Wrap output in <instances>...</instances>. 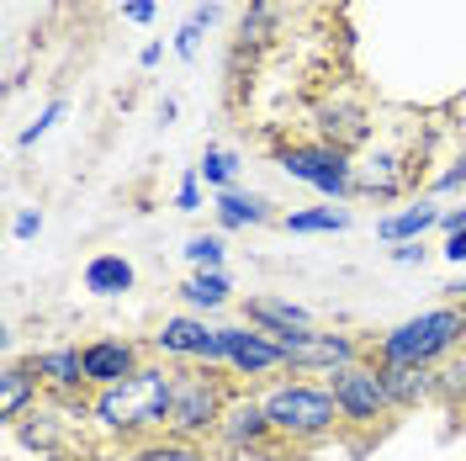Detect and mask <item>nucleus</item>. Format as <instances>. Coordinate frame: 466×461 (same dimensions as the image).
Returning <instances> with one entry per match:
<instances>
[{"mask_svg": "<svg viewBox=\"0 0 466 461\" xmlns=\"http://www.w3.org/2000/svg\"><path fill=\"white\" fill-rule=\"evenodd\" d=\"M43 398H48V393H43V382L27 372V361H11V366L0 372V419H5V430H16Z\"/></svg>", "mask_w": 466, "mask_h": 461, "instance_id": "obj_14", "label": "nucleus"}, {"mask_svg": "<svg viewBox=\"0 0 466 461\" xmlns=\"http://www.w3.org/2000/svg\"><path fill=\"white\" fill-rule=\"evenodd\" d=\"M381 366V361H377ZM381 382H387V398H392V414H408V408H424L440 398L435 372L424 366H381Z\"/></svg>", "mask_w": 466, "mask_h": 461, "instance_id": "obj_16", "label": "nucleus"}, {"mask_svg": "<svg viewBox=\"0 0 466 461\" xmlns=\"http://www.w3.org/2000/svg\"><path fill=\"white\" fill-rule=\"evenodd\" d=\"M466 229V207H451V212H440V233L451 239V233H461Z\"/></svg>", "mask_w": 466, "mask_h": 461, "instance_id": "obj_34", "label": "nucleus"}, {"mask_svg": "<svg viewBox=\"0 0 466 461\" xmlns=\"http://www.w3.org/2000/svg\"><path fill=\"white\" fill-rule=\"evenodd\" d=\"M228 276L223 271H191V282H180V302L191 308V313H218L223 302H228Z\"/></svg>", "mask_w": 466, "mask_h": 461, "instance_id": "obj_20", "label": "nucleus"}, {"mask_svg": "<svg viewBox=\"0 0 466 461\" xmlns=\"http://www.w3.org/2000/svg\"><path fill=\"white\" fill-rule=\"evenodd\" d=\"M58 117H64V101H48V107H43V117H37L32 128H22V149H32L37 138H48V128H54Z\"/></svg>", "mask_w": 466, "mask_h": 461, "instance_id": "obj_26", "label": "nucleus"}, {"mask_svg": "<svg viewBox=\"0 0 466 461\" xmlns=\"http://www.w3.org/2000/svg\"><path fill=\"white\" fill-rule=\"evenodd\" d=\"M408 186H413V154H403L392 144H366L355 154V197L387 202V197H398Z\"/></svg>", "mask_w": 466, "mask_h": 461, "instance_id": "obj_12", "label": "nucleus"}, {"mask_svg": "<svg viewBox=\"0 0 466 461\" xmlns=\"http://www.w3.org/2000/svg\"><path fill=\"white\" fill-rule=\"evenodd\" d=\"M445 302H466V282H456V287H445Z\"/></svg>", "mask_w": 466, "mask_h": 461, "instance_id": "obj_37", "label": "nucleus"}, {"mask_svg": "<svg viewBox=\"0 0 466 461\" xmlns=\"http://www.w3.org/2000/svg\"><path fill=\"white\" fill-rule=\"evenodd\" d=\"M27 372L43 382V393H48V398H86V393H90L86 361H80V345L32 350V355H27Z\"/></svg>", "mask_w": 466, "mask_h": 461, "instance_id": "obj_13", "label": "nucleus"}, {"mask_svg": "<svg viewBox=\"0 0 466 461\" xmlns=\"http://www.w3.org/2000/svg\"><path fill=\"white\" fill-rule=\"evenodd\" d=\"M392 260H398V265H424L430 250H424V239H413V244H392Z\"/></svg>", "mask_w": 466, "mask_h": 461, "instance_id": "obj_31", "label": "nucleus"}, {"mask_svg": "<svg viewBox=\"0 0 466 461\" xmlns=\"http://www.w3.org/2000/svg\"><path fill=\"white\" fill-rule=\"evenodd\" d=\"M170 398H175V366L165 361H148L138 376L116 382V387H101L90 393V425L106 446H138V440H154L170 425Z\"/></svg>", "mask_w": 466, "mask_h": 461, "instance_id": "obj_1", "label": "nucleus"}, {"mask_svg": "<svg viewBox=\"0 0 466 461\" xmlns=\"http://www.w3.org/2000/svg\"><path fill=\"white\" fill-rule=\"evenodd\" d=\"M276 345L287 355V376H334L339 366L371 355V340L350 334V329H291V334H276Z\"/></svg>", "mask_w": 466, "mask_h": 461, "instance_id": "obj_6", "label": "nucleus"}, {"mask_svg": "<svg viewBox=\"0 0 466 461\" xmlns=\"http://www.w3.org/2000/svg\"><path fill=\"white\" fill-rule=\"evenodd\" d=\"M276 165H281L291 180H302V186H313L319 197H329V202H345V197H355V154L323 144V138L276 149Z\"/></svg>", "mask_w": 466, "mask_h": 461, "instance_id": "obj_8", "label": "nucleus"}, {"mask_svg": "<svg viewBox=\"0 0 466 461\" xmlns=\"http://www.w3.org/2000/svg\"><path fill=\"white\" fill-rule=\"evenodd\" d=\"M27 461H80V456H27Z\"/></svg>", "mask_w": 466, "mask_h": 461, "instance_id": "obj_38", "label": "nucleus"}, {"mask_svg": "<svg viewBox=\"0 0 466 461\" xmlns=\"http://www.w3.org/2000/svg\"><path fill=\"white\" fill-rule=\"evenodd\" d=\"M218 16H223L218 5H197V11H191V22H202V27H218Z\"/></svg>", "mask_w": 466, "mask_h": 461, "instance_id": "obj_36", "label": "nucleus"}, {"mask_svg": "<svg viewBox=\"0 0 466 461\" xmlns=\"http://www.w3.org/2000/svg\"><path fill=\"white\" fill-rule=\"evenodd\" d=\"M440 255L451 260V265H466V229H461V233H451V239H445V250H440Z\"/></svg>", "mask_w": 466, "mask_h": 461, "instance_id": "obj_33", "label": "nucleus"}, {"mask_svg": "<svg viewBox=\"0 0 466 461\" xmlns=\"http://www.w3.org/2000/svg\"><path fill=\"white\" fill-rule=\"evenodd\" d=\"M270 27H276V0H255V5L244 11V22H238V43H244V48H249V43L260 48L265 37H270Z\"/></svg>", "mask_w": 466, "mask_h": 461, "instance_id": "obj_25", "label": "nucleus"}, {"mask_svg": "<svg viewBox=\"0 0 466 461\" xmlns=\"http://www.w3.org/2000/svg\"><path fill=\"white\" fill-rule=\"evenodd\" d=\"M430 229H440V207L430 202V197H419V202L387 212V218L377 223V239L381 244H413V239H424Z\"/></svg>", "mask_w": 466, "mask_h": 461, "instance_id": "obj_17", "label": "nucleus"}, {"mask_svg": "<svg viewBox=\"0 0 466 461\" xmlns=\"http://www.w3.org/2000/svg\"><path fill=\"white\" fill-rule=\"evenodd\" d=\"M11 233H16V239H37V233H43V212H16Z\"/></svg>", "mask_w": 466, "mask_h": 461, "instance_id": "obj_32", "label": "nucleus"}, {"mask_svg": "<svg viewBox=\"0 0 466 461\" xmlns=\"http://www.w3.org/2000/svg\"><path fill=\"white\" fill-rule=\"evenodd\" d=\"M80 282H86L90 297H122V292L138 287V271H133L127 255H90L86 271H80Z\"/></svg>", "mask_w": 466, "mask_h": 461, "instance_id": "obj_18", "label": "nucleus"}, {"mask_svg": "<svg viewBox=\"0 0 466 461\" xmlns=\"http://www.w3.org/2000/svg\"><path fill=\"white\" fill-rule=\"evenodd\" d=\"M270 440H276V430L265 419V398L255 387H238L228 398V408H223V419H218V430H212V451H223V456H260Z\"/></svg>", "mask_w": 466, "mask_h": 461, "instance_id": "obj_10", "label": "nucleus"}, {"mask_svg": "<svg viewBox=\"0 0 466 461\" xmlns=\"http://www.w3.org/2000/svg\"><path fill=\"white\" fill-rule=\"evenodd\" d=\"M197 175H202V186H212V197H218V191H233V180H238V154L207 144L202 159H197Z\"/></svg>", "mask_w": 466, "mask_h": 461, "instance_id": "obj_22", "label": "nucleus"}, {"mask_svg": "<svg viewBox=\"0 0 466 461\" xmlns=\"http://www.w3.org/2000/svg\"><path fill=\"white\" fill-rule=\"evenodd\" d=\"M461 308H466V302H461Z\"/></svg>", "mask_w": 466, "mask_h": 461, "instance_id": "obj_39", "label": "nucleus"}, {"mask_svg": "<svg viewBox=\"0 0 466 461\" xmlns=\"http://www.w3.org/2000/svg\"><path fill=\"white\" fill-rule=\"evenodd\" d=\"M260 398H265V419H270L276 440H287L297 451L345 430L339 404H334L329 382H319V376H281V382L265 387Z\"/></svg>", "mask_w": 466, "mask_h": 461, "instance_id": "obj_3", "label": "nucleus"}, {"mask_svg": "<svg viewBox=\"0 0 466 461\" xmlns=\"http://www.w3.org/2000/svg\"><path fill=\"white\" fill-rule=\"evenodd\" d=\"M456 186H466V144H461V154H456V165L435 180V191H456Z\"/></svg>", "mask_w": 466, "mask_h": 461, "instance_id": "obj_30", "label": "nucleus"}, {"mask_svg": "<svg viewBox=\"0 0 466 461\" xmlns=\"http://www.w3.org/2000/svg\"><path fill=\"white\" fill-rule=\"evenodd\" d=\"M244 323H255L265 334H291V329H313V313L291 297H276V292H260L244 302Z\"/></svg>", "mask_w": 466, "mask_h": 461, "instance_id": "obj_15", "label": "nucleus"}, {"mask_svg": "<svg viewBox=\"0 0 466 461\" xmlns=\"http://www.w3.org/2000/svg\"><path fill=\"white\" fill-rule=\"evenodd\" d=\"M148 350H154L165 366H212V372H228L223 323H207L202 313H170L154 334H148Z\"/></svg>", "mask_w": 466, "mask_h": 461, "instance_id": "obj_5", "label": "nucleus"}, {"mask_svg": "<svg viewBox=\"0 0 466 461\" xmlns=\"http://www.w3.org/2000/svg\"><path fill=\"white\" fill-rule=\"evenodd\" d=\"M228 340V376L238 387H270L287 376V355L276 345V334H265L255 323H223Z\"/></svg>", "mask_w": 466, "mask_h": 461, "instance_id": "obj_9", "label": "nucleus"}, {"mask_svg": "<svg viewBox=\"0 0 466 461\" xmlns=\"http://www.w3.org/2000/svg\"><path fill=\"white\" fill-rule=\"evenodd\" d=\"M466 350V308L461 302H435L424 313L403 318L398 329H387L381 340H371V361L381 366H424L435 372L451 355Z\"/></svg>", "mask_w": 466, "mask_h": 461, "instance_id": "obj_2", "label": "nucleus"}, {"mask_svg": "<svg viewBox=\"0 0 466 461\" xmlns=\"http://www.w3.org/2000/svg\"><path fill=\"white\" fill-rule=\"evenodd\" d=\"M202 22H186V27H180V32H175V54H180V58H197V54H202Z\"/></svg>", "mask_w": 466, "mask_h": 461, "instance_id": "obj_28", "label": "nucleus"}, {"mask_svg": "<svg viewBox=\"0 0 466 461\" xmlns=\"http://www.w3.org/2000/svg\"><path fill=\"white\" fill-rule=\"evenodd\" d=\"M159 58H165V43H144V48H138V64H144V69H154Z\"/></svg>", "mask_w": 466, "mask_h": 461, "instance_id": "obj_35", "label": "nucleus"}, {"mask_svg": "<svg viewBox=\"0 0 466 461\" xmlns=\"http://www.w3.org/2000/svg\"><path fill=\"white\" fill-rule=\"evenodd\" d=\"M186 260H191L197 271H223V260H228L223 233H191V239H186Z\"/></svg>", "mask_w": 466, "mask_h": 461, "instance_id": "obj_24", "label": "nucleus"}, {"mask_svg": "<svg viewBox=\"0 0 466 461\" xmlns=\"http://www.w3.org/2000/svg\"><path fill=\"white\" fill-rule=\"evenodd\" d=\"M281 223H287V233H345L350 212L345 207H308V212H287Z\"/></svg>", "mask_w": 466, "mask_h": 461, "instance_id": "obj_23", "label": "nucleus"}, {"mask_svg": "<svg viewBox=\"0 0 466 461\" xmlns=\"http://www.w3.org/2000/svg\"><path fill=\"white\" fill-rule=\"evenodd\" d=\"M323 382H329V393H334V404H339L345 430H377V425L392 419V398H387L381 366L371 361V355H360V361L339 366V372L323 376Z\"/></svg>", "mask_w": 466, "mask_h": 461, "instance_id": "obj_7", "label": "nucleus"}, {"mask_svg": "<svg viewBox=\"0 0 466 461\" xmlns=\"http://www.w3.org/2000/svg\"><path fill=\"white\" fill-rule=\"evenodd\" d=\"M154 11H159V0H122V22L148 27V22H154Z\"/></svg>", "mask_w": 466, "mask_h": 461, "instance_id": "obj_29", "label": "nucleus"}, {"mask_svg": "<svg viewBox=\"0 0 466 461\" xmlns=\"http://www.w3.org/2000/svg\"><path fill=\"white\" fill-rule=\"evenodd\" d=\"M80 361H86L90 393H101V387H116V382H127V376L144 372L148 366V345L127 340V334H96V340L80 345Z\"/></svg>", "mask_w": 466, "mask_h": 461, "instance_id": "obj_11", "label": "nucleus"}, {"mask_svg": "<svg viewBox=\"0 0 466 461\" xmlns=\"http://www.w3.org/2000/svg\"><path fill=\"white\" fill-rule=\"evenodd\" d=\"M175 207H180V212H202V175L197 170L175 186Z\"/></svg>", "mask_w": 466, "mask_h": 461, "instance_id": "obj_27", "label": "nucleus"}, {"mask_svg": "<svg viewBox=\"0 0 466 461\" xmlns=\"http://www.w3.org/2000/svg\"><path fill=\"white\" fill-rule=\"evenodd\" d=\"M212 212H218V229H260V223H270V202L244 197V191H218Z\"/></svg>", "mask_w": 466, "mask_h": 461, "instance_id": "obj_19", "label": "nucleus"}, {"mask_svg": "<svg viewBox=\"0 0 466 461\" xmlns=\"http://www.w3.org/2000/svg\"><path fill=\"white\" fill-rule=\"evenodd\" d=\"M238 393V382L228 372L212 366H175V398H170V425L165 435L191 440V446H212V430L223 419L228 398Z\"/></svg>", "mask_w": 466, "mask_h": 461, "instance_id": "obj_4", "label": "nucleus"}, {"mask_svg": "<svg viewBox=\"0 0 466 461\" xmlns=\"http://www.w3.org/2000/svg\"><path fill=\"white\" fill-rule=\"evenodd\" d=\"M122 461H207V446L175 440V435H154V440L127 446V456H122Z\"/></svg>", "mask_w": 466, "mask_h": 461, "instance_id": "obj_21", "label": "nucleus"}]
</instances>
